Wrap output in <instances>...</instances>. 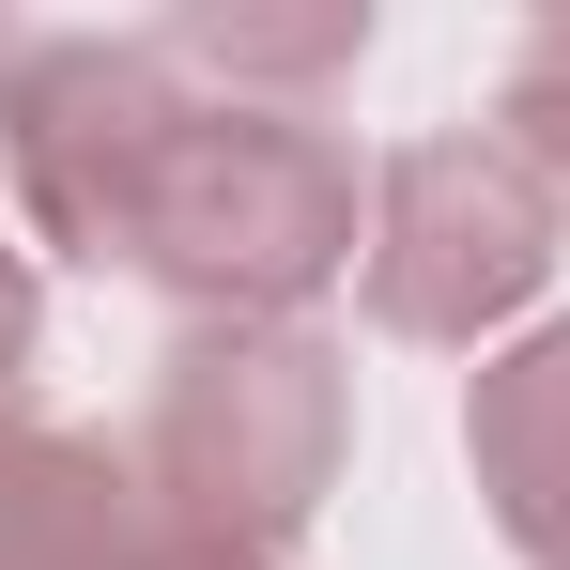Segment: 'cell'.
Instances as JSON below:
<instances>
[{"label":"cell","instance_id":"6da1fadb","mask_svg":"<svg viewBox=\"0 0 570 570\" xmlns=\"http://www.w3.org/2000/svg\"><path fill=\"white\" fill-rule=\"evenodd\" d=\"M371 247V170L308 108L186 94L124 186V278L170 293V324H308Z\"/></svg>","mask_w":570,"mask_h":570},{"label":"cell","instance_id":"7a4b0ae2","mask_svg":"<svg viewBox=\"0 0 570 570\" xmlns=\"http://www.w3.org/2000/svg\"><path fill=\"white\" fill-rule=\"evenodd\" d=\"M124 463H139L155 524L293 556L355 463V355L324 324H170Z\"/></svg>","mask_w":570,"mask_h":570},{"label":"cell","instance_id":"3957f363","mask_svg":"<svg viewBox=\"0 0 570 570\" xmlns=\"http://www.w3.org/2000/svg\"><path fill=\"white\" fill-rule=\"evenodd\" d=\"M570 263V200L493 139V124H432L371 155V247H355V308L371 340L416 355H493L540 324V293Z\"/></svg>","mask_w":570,"mask_h":570},{"label":"cell","instance_id":"277c9868","mask_svg":"<svg viewBox=\"0 0 570 570\" xmlns=\"http://www.w3.org/2000/svg\"><path fill=\"white\" fill-rule=\"evenodd\" d=\"M186 108V62L155 31H31L0 78V216L16 247L124 278V186L155 155V124Z\"/></svg>","mask_w":570,"mask_h":570},{"label":"cell","instance_id":"5b68a950","mask_svg":"<svg viewBox=\"0 0 570 570\" xmlns=\"http://www.w3.org/2000/svg\"><path fill=\"white\" fill-rule=\"evenodd\" d=\"M463 478H478V524L524 570H570V324H524V340L478 355Z\"/></svg>","mask_w":570,"mask_h":570},{"label":"cell","instance_id":"8992f818","mask_svg":"<svg viewBox=\"0 0 570 570\" xmlns=\"http://www.w3.org/2000/svg\"><path fill=\"white\" fill-rule=\"evenodd\" d=\"M139 540H155V509L108 432L0 416V570H139Z\"/></svg>","mask_w":570,"mask_h":570},{"label":"cell","instance_id":"52a82bcc","mask_svg":"<svg viewBox=\"0 0 570 570\" xmlns=\"http://www.w3.org/2000/svg\"><path fill=\"white\" fill-rule=\"evenodd\" d=\"M170 62H186V94H232V108H308L371 62V0H308V16H263V0H186L170 31H155Z\"/></svg>","mask_w":570,"mask_h":570},{"label":"cell","instance_id":"ba28073f","mask_svg":"<svg viewBox=\"0 0 570 570\" xmlns=\"http://www.w3.org/2000/svg\"><path fill=\"white\" fill-rule=\"evenodd\" d=\"M493 139H509V155L570 200V0L524 31V47H509V78H493Z\"/></svg>","mask_w":570,"mask_h":570},{"label":"cell","instance_id":"9c48e42d","mask_svg":"<svg viewBox=\"0 0 570 570\" xmlns=\"http://www.w3.org/2000/svg\"><path fill=\"white\" fill-rule=\"evenodd\" d=\"M139 570H293V556H263V540H186V524H155V540H139Z\"/></svg>","mask_w":570,"mask_h":570},{"label":"cell","instance_id":"30bf717a","mask_svg":"<svg viewBox=\"0 0 570 570\" xmlns=\"http://www.w3.org/2000/svg\"><path fill=\"white\" fill-rule=\"evenodd\" d=\"M16 47H31V31H0V78H16Z\"/></svg>","mask_w":570,"mask_h":570}]
</instances>
